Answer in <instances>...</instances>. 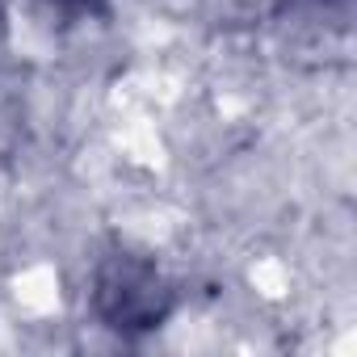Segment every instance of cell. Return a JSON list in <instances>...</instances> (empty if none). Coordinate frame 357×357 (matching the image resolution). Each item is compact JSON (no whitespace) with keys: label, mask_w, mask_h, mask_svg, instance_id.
<instances>
[{"label":"cell","mask_w":357,"mask_h":357,"mask_svg":"<svg viewBox=\"0 0 357 357\" xmlns=\"http://www.w3.org/2000/svg\"><path fill=\"white\" fill-rule=\"evenodd\" d=\"M5 43L26 63H51L63 55L68 22L55 0H9L5 9Z\"/></svg>","instance_id":"cell-1"},{"label":"cell","mask_w":357,"mask_h":357,"mask_svg":"<svg viewBox=\"0 0 357 357\" xmlns=\"http://www.w3.org/2000/svg\"><path fill=\"white\" fill-rule=\"evenodd\" d=\"M244 286L257 294V303H269V307H282L290 303L294 294V265L278 252H261V257H248L244 265Z\"/></svg>","instance_id":"cell-3"},{"label":"cell","mask_w":357,"mask_h":357,"mask_svg":"<svg viewBox=\"0 0 357 357\" xmlns=\"http://www.w3.org/2000/svg\"><path fill=\"white\" fill-rule=\"evenodd\" d=\"M5 294H9L13 315L26 324H55L68 311V282H63L59 261H51V257H34V261L13 265Z\"/></svg>","instance_id":"cell-2"}]
</instances>
